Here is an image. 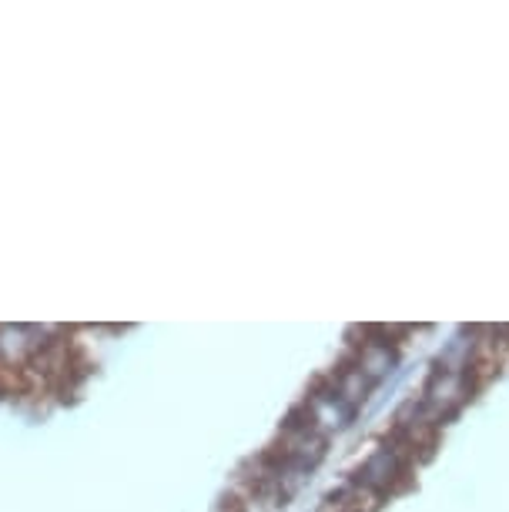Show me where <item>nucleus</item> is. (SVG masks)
I'll return each instance as SVG.
<instances>
[{"label": "nucleus", "mask_w": 509, "mask_h": 512, "mask_svg": "<svg viewBox=\"0 0 509 512\" xmlns=\"http://www.w3.org/2000/svg\"><path fill=\"white\" fill-rule=\"evenodd\" d=\"M469 395V385H466V375L456 372V369H439L436 375L429 379L426 392H422V405H426L429 419H439V415H446L449 409H456L459 402H463Z\"/></svg>", "instance_id": "nucleus-1"}, {"label": "nucleus", "mask_w": 509, "mask_h": 512, "mask_svg": "<svg viewBox=\"0 0 509 512\" xmlns=\"http://www.w3.org/2000/svg\"><path fill=\"white\" fill-rule=\"evenodd\" d=\"M396 472H399V449H379L376 456L366 462V469L359 472V482L379 492Z\"/></svg>", "instance_id": "nucleus-2"}, {"label": "nucleus", "mask_w": 509, "mask_h": 512, "mask_svg": "<svg viewBox=\"0 0 509 512\" xmlns=\"http://www.w3.org/2000/svg\"><path fill=\"white\" fill-rule=\"evenodd\" d=\"M392 362H396V355H392L389 345H369V349L362 352V359H359V372L366 375L369 382H376L392 369Z\"/></svg>", "instance_id": "nucleus-3"}]
</instances>
